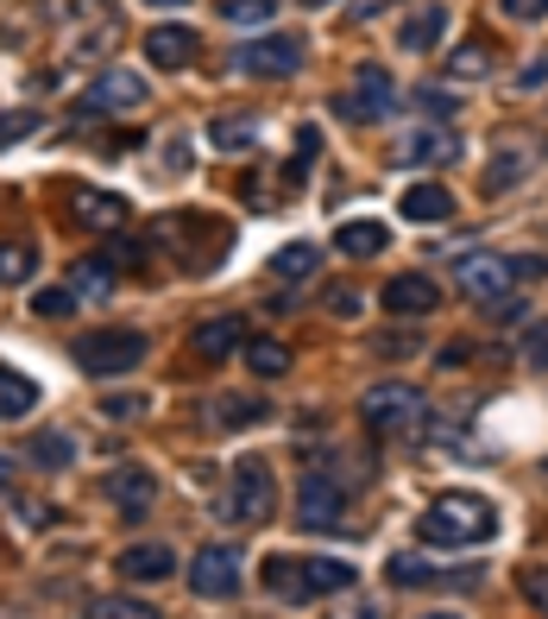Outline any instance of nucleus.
Segmentation results:
<instances>
[{"label":"nucleus","instance_id":"nucleus-43","mask_svg":"<svg viewBox=\"0 0 548 619\" xmlns=\"http://www.w3.org/2000/svg\"><path fill=\"white\" fill-rule=\"evenodd\" d=\"M499 7H504V13H511V20H524V26H529V20H543V13H548V0H499Z\"/></svg>","mask_w":548,"mask_h":619},{"label":"nucleus","instance_id":"nucleus-15","mask_svg":"<svg viewBox=\"0 0 548 619\" xmlns=\"http://www.w3.org/2000/svg\"><path fill=\"white\" fill-rule=\"evenodd\" d=\"M146 57L158 70H183L190 57H196V32L190 26H151L146 32Z\"/></svg>","mask_w":548,"mask_h":619},{"label":"nucleus","instance_id":"nucleus-9","mask_svg":"<svg viewBox=\"0 0 548 619\" xmlns=\"http://www.w3.org/2000/svg\"><path fill=\"white\" fill-rule=\"evenodd\" d=\"M536 153H543V146H536L529 133H504V139H499V158L486 165V196H504V190H517V183L536 171Z\"/></svg>","mask_w":548,"mask_h":619},{"label":"nucleus","instance_id":"nucleus-28","mask_svg":"<svg viewBox=\"0 0 548 619\" xmlns=\"http://www.w3.org/2000/svg\"><path fill=\"white\" fill-rule=\"evenodd\" d=\"M448 77L454 82H486V77H492V52H486L479 38H467L460 52H448Z\"/></svg>","mask_w":548,"mask_h":619},{"label":"nucleus","instance_id":"nucleus-47","mask_svg":"<svg viewBox=\"0 0 548 619\" xmlns=\"http://www.w3.org/2000/svg\"><path fill=\"white\" fill-rule=\"evenodd\" d=\"M7 481H13V462H7V455H0V487H7Z\"/></svg>","mask_w":548,"mask_h":619},{"label":"nucleus","instance_id":"nucleus-22","mask_svg":"<svg viewBox=\"0 0 548 619\" xmlns=\"http://www.w3.org/2000/svg\"><path fill=\"white\" fill-rule=\"evenodd\" d=\"M76 215H82V228L114 234V228H126V196H114V190H101V196H82V203H76Z\"/></svg>","mask_w":548,"mask_h":619},{"label":"nucleus","instance_id":"nucleus-39","mask_svg":"<svg viewBox=\"0 0 548 619\" xmlns=\"http://www.w3.org/2000/svg\"><path fill=\"white\" fill-rule=\"evenodd\" d=\"M524 594H529V607H536V614H548V569L543 563L524 569Z\"/></svg>","mask_w":548,"mask_h":619},{"label":"nucleus","instance_id":"nucleus-31","mask_svg":"<svg viewBox=\"0 0 548 619\" xmlns=\"http://www.w3.org/2000/svg\"><path fill=\"white\" fill-rule=\"evenodd\" d=\"M32 272H38V254H32L25 240H7V247H0V284H25Z\"/></svg>","mask_w":548,"mask_h":619},{"label":"nucleus","instance_id":"nucleus-49","mask_svg":"<svg viewBox=\"0 0 548 619\" xmlns=\"http://www.w3.org/2000/svg\"><path fill=\"white\" fill-rule=\"evenodd\" d=\"M297 7H328V0H297Z\"/></svg>","mask_w":548,"mask_h":619},{"label":"nucleus","instance_id":"nucleus-40","mask_svg":"<svg viewBox=\"0 0 548 619\" xmlns=\"http://www.w3.org/2000/svg\"><path fill=\"white\" fill-rule=\"evenodd\" d=\"M101 412L114 417V424H126V417H139V412H151L146 398H139V392H114V398H107V405H101Z\"/></svg>","mask_w":548,"mask_h":619},{"label":"nucleus","instance_id":"nucleus-12","mask_svg":"<svg viewBox=\"0 0 548 619\" xmlns=\"http://www.w3.org/2000/svg\"><path fill=\"white\" fill-rule=\"evenodd\" d=\"M101 493L121 506V518H146L151 513V499H158V487H151V474L139 462H121V468H107L101 474Z\"/></svg>","mask_w":548,"mask_h":619},{"label":"nucleus","instance_id":"nucleus-17","mask_svg":"<svg viewBox=\"0 0 548 619\" xmlns=\"http://www.w3.org/2000/svg\"><path fill=\"white\" fill-rule=\"evenodd\" d=\"M114 569H121L126 582H164V575H176V556L164 543H133V550H121Z\"/></svg>","mask_w":548,"mask_h":619},{"label":"nucleus","instance_id":"nucleus-13","mask_svg":"<svg viewBox=\"0 0 548 619\" xmlns=\"http://www.w3.org/2000/svg\"><path fill=\"white\" fill-rule=\"evenodd\" d=\"M247 316H208V323H196V336H190V354L196 361H227V354H240L247 348Z\"/></svg>","mask_w":548,"mask_h":619},{"label":"nucleus","instance_id":"nucleus-38","mask_svg":"<svg viewBox=\"0 0 548 619\" xmlns=\"http://www.w3.org/2000/svg\"><path fill=\"white\" fill-rule=\"evenodd\" d=\"M259 417H265V405H252V398H227V405H221V424H227V430H240V424H259Z\"/></svg>","mask_w":548,"mask_h":619},{"label":"nucleus","instance_id":"nucleus-11","mask_svg":"<svg viewBox=\"0 0 548 619\" xmlns=\"http://www.w3.org/2000/svg\"><path fill=\"white\" fill-rule=\"evenodd\" d=\"M82 108H89V114H133V108H146V77H133V70H101V77L82 89Z\"/></svg>","mask_w":548,"mask_h":619},{"label":"nucleus","instance_id":"nucleus-27","mask_svg":"<svg viewBox=\"0 0 548 619\" xmlns=\"http://www.w3.org/2000/svg\"><path fill=\"white\" fill-rule=\"evenodd\" d=\"M25 455H32V468H70L76 462V442L64 437V430H38V437L25 442Z\"/></svg>","mask_w":548,"mask_h":619},{"label":"nucleus","instance_id":"nucleus-19","mask_svg":"<svg viewBox=\"0 0 548 619\" xmlns=\"http://www.w3.org/2000/svg\"><path fill=\"white\" fill-rule=\"evenodd\" d=\"M403 222H448L454 215V196H448V183H410V190H403Z\"/></svg>","mask_w":548,"mask_h":619},{"label":"nucleus","instance_id":"nucleus-25","mask_svg":"<svg viewBox=\"0 0 548 619\" xmlns=\"http://www.w3.org/2000/svg\"><path fill=\"white\" fill-rule=\"evenodd\" d=\"M208 139H215L221 153H252V146H259V121H247V114H221V121H208Z\"/></svg>","mask_w":548,"mask_h":619},{"label":"nucleus","instance_id":"nucleus-33","mask_svg":"<svg viewBox=\"0 0 548 619\" xmlns=\"http://www.w3.org/2000/svg\"><path fill=\"white\" fill-rule=\"evenodd\" d=\"M272 272H277V279H309V272H316V247H309V240H297V247H277V254H272Z\"/></svg>","mask_w":548,"mask_h":619},{"label":"nucleus","instance_id":"nucleus-14","mask_svg":"<svg viewBox=\"0 0 548 619\" xmlns=\"http://www.w3.org/2000/svg\"><path fill=\"white\" fill-rule=\"evenodd\" d=\"M435 304H442V291H435V279H423V272H398V279L385 284V310H391V316L423 323Z\"/></svg>","mask_w":548,"mask_h":619},{"label":"nucleus","instance_id":"nucleus-21","mask_svg":"<svg viewBox=\"0 0 548 619\" xmlns=\"http://www.w3.org/2000/svg\"><path fill=\"white\" fill-rule=\"evenodd\" d=\"M353 575H359V569L341 563V556H302V588H309V600H316V594L353 588Z\"/></svg>","mask_w":548,"mask_h":619},{"label":"nucleus","instance_id":"nucleus-26","mask_svg":"<svg viewBox=\"0 0 548 619\" xmlns=\"http://www.w3.org/2000/svg\"><path fill=\"white\" fill-rule=\"evenodd\" d=\"M265 588L284 594V600H309V588H302V556H265Z\"/></svg>","mask_w":548,"mask_h":619},{"label":"nucleus","instance_id":"nucleus-7","mask_svg":"<svg viewBox=\"0 0 548 619\" xmlns=\"http://www.w3.org/2000/svg\"><path fill=\"white\" fill-rule=\"evenodd\" d=\"M240 77H259V82H284L302 70V38H252L247 52L233 57Z\"/></svg>","mask_w":548,"mask_h":619},{"label":"nucleus","instance_id":"nucleus-45","mask_svg":"<svg viewBox=\"0 0 548 619\" xmlns=\"http://www.w3.org/2000/svg\"><path fill=\"white\" fill-rule=\"evenodd\" d=\"M435 367H467V341H448V348L435 354Z\"/></svg>","mask_w":548,"mask_h":619},{"label":"nucleus","instance_id":"nucleus-48","mask_svg":"<svg viewBox=\"0 0 548 619\" xmlns=\"http://www.w3.org/2000/svg\"><path fill=\"white\" fill-rule=\"evenodd\" d=\"M146 7H183V0H146Z\"/></svg>","mask_w":548,"mask_h":619},{"label":"nucleus","instance_id":"nucleus-50","mask_svg":"<svg viewBox=\"0 0 548 619\" xmlns=\"http://www.w3.org/2000/svg\"><path fill=\"white\" fill-rule=\"evenodd\" d=\"M429 619H460V614H429Z\"/></svg>","mask_w":548,"mask_h":619},{"label":"nucleus","instance_id":"nucleus-41","mask_svg":"<svg viewBox=\"0 0 548 619\" xmlns=\"http://www.w3.org/2000/svg\"><path fill=\"white\" fill-rule=\"evenodd\" d=\"M524 361L529 367H548V323H536V329L524 336Z\"/></svg>","mask_w":548,"mask_h":619},{"label":"nucleus","instance_id":"nucleus-6","mask_svg":"<svg viewBox=\"0 0 548 619\" xmlns=\"http://www.w3.org/2000/svg\"><path fill=\"white\" fill-rule=\"evenodd\" d=\"M454 284H460L467 297H479V304H499V297H511L517 272H511V259H499V254H460L454 259Z\"/></svg>","mask_w":548,"mask_h":619},{"label":"nucleus","instance_id":"nucleus-4","mask_svg":"<svg viewBox=\"0 0 548 619\" xmlns=\"http://www.w3.org/2000/svg\"><path fill=\"white\" fill-rule=\"evenodd\" d=\"M272 513H277V481H272V462L247 455V462L233 468L227 493H221V518H233V525H265Z\"/></svg>","mask_w":548,"mask_h":619},{"label":"nucleus","instance_id":"nucleus-29","mask_svg":"<svg viewBox=\"0 0 548 619\" xmlns=\"http://www.w3.org/2000/svg\"><path fill=\"white\" fill-rule=\"evenodd\" d=\"M247 367L259 373V380H277V373L290 367V348H284V341H272V336H252L247 341Z\"/></svg>","mask_w":548,"mask_h":619},{"label":"nucleus","instance_id":"nucleus-16","mask_svg":"<svg viewBox=\"0 0 548 619\" xmlns=\"http://www.w3.org/2000/svg\"><path fill=\"white\" fill-rule=\"evenodd\" d=\"M442 26H448V7H410V20L398 26V45L410 57H423V52H435V38H442Z\"/></svg>","mask_w":548,"mask_h":619},{"label":"nucleus","instance_id":"nucleus-37","mask_svg":"<svg viewBox=\"0 0 548 619\" xmlns=\"http://www.w3.org/2000/svg\"><path fill=\"white\" fill-rule=\"evenodd\" d=\"M76 310V291H38L32 297V316H70Z\"/></svg>","mask_w":548,"mask_h":619},{"label":"nucleus","instance_id":"nucleus-44","mask_svg":"<svg viewBox=\"0 0 548 619\" xmlns=\"http://www.w3.org/2000/svg\"><path fill=\"white\" fill-rule=\"evenodd\" d=\"M511 272H517V279H543V272H548V259H536V254H517V259H511Z\"/></svg>","mask_w":548,"mask_h":619},{"label":"nucleus","instance_id":"nucleus-34","mask_svg":"<svg viewBox=\"0 0 548 619\" xmlns=\"http://www.w3.org/2000/svg\"><path fill=\"white\" fill-rule=\"evenodd\" d=\"M89 619H158V614L139 607V600H114V594H107V600H89Z\"/></svg>","mask_w":548,"mask_h":619},{"label":"nucleus","instance_id":"nucleus-10","mask_svg":"<svg viewBox=\"0 0 548 619\" xmlns=\"http://www.w3.org/2000/svg\"><path fill=\"white\" fill-rule=\"evenodd\" d=\"M190 588H196L202 600H227V594L240 588V550H227V543L196 550V563H190Z\"/></svg>","mask_w":548,"mask_h":619},{"label":"nucleus","instance_id":"nucleus-1","mask_svg":"<svg viewBox=\"0 0 548 619\" xmlns=\"http://www.w3.org/2000/svg\"><path fill=\"white\" fill-rule=\"evenodd\" d=\"M492 531H499V513H492V499H479V493H442V499L416 518V538L442 543V550L486 543Z\"/></svg>","mask_w":548,"mask_h":619},{"label":"nucleus","instance_id":"nucleus-46","mask_svg":"<svg viewBox=\"0 0 548 619\" xmlns=\"http://www.w3.org/2000/svg\"><path fill=\"white\" fill-rule=\"evenodd\" d=\"M378 7H391V0H359V7H353V20H373Z\"/></svg>","mask_w":548,"mask_h":619},{"label":"nucleus","instance_id":"nucleus-32","mask_svg":"<svg viewBox=\"0 0 548 619\" xmlns=\"http://www.w3.org/2000/svg\"><path fill=\"white\" fill-rule=\"evenodd\" d=\"M277 0H221V20L227 26H272Z\"/></svg>","mask_w":548,"mask_h":619},{"label":"nucleus","instance_id":"nucleus-20","mask_svg":"<svg viewBox=\"0 0 548 619\" xmlns=\"http://www.w3.org/2000/svg\"><path fill=\"white\" fill-rule=\"evenodd\" d=\"M391 247V228L385 222H341L334 228V254H347V259H373Z\"/></svg>","mask_w":548,"mask_h":619},{"label":"nucleus","instance_id":"nucleus-5","mask_svg":"<svg viewBox=\"0 0 548 619\" xmlns=\"http://www.w3.org/2000/svg\"><path fill=\"white\" fill-rule=\"evenodd\" d=\"M334 108L347 114L353 127H373V121H385V114L398 108V82H391V70H385V64H359Z\"/></svg>","mask_w":548,"mask_h":619},{"label":"nucleus","instance_id":"nucleus-3","mask_svg":"<svg viewBox=\"0 0 548 619\" xmlns=\"http://www.w3.org/2000/svg\"><path fill=\"white\" fill-rule=\"evenodd\" d=\"M359 417L378 437H403V430L423 424V392L410 386V380H378V386L359 392Z\"/></svg>","mask_w":548,"mask_h":619},{"label":"nucleus","instance_id":"nucleus-36","mask_svg":"<svg viewBox=\"0 0 548 619\" xmlns=\"http://www.w3.org/2000/svg\"><path fill=\"white\" fill-rule=\"evenodd\" d=\"M416 102H423V114H429V121H448L454 108H460V102L448 95V89H435V82H429V89H416Z\"/></svg>","mask_w":548,"mask_h":619},{"label":"nucleus","instance_id":"nucleus-2","mask_svg":"<svg viewBox=\"0 0 548 619\" xmlns=\"http://www.w3.org/2000/svg\"><path fill=\"white\" fill-rule=\"evenodd\" d=\"M146 329H95V336H82L70 348L76 367L82 373H95V380H121V373H133V367L146 361Z\"/></svg>","mask_w":548,"mask_h":619},{"label":"nucleus","instance_id":"nucleus-24","mask_svg":"<svg viewBox=\"0 0 548 619\" xmlns=\"http://www.w3.org/2000/svg\"><path fill=\"white\" fill-rule=\"evenodd\" d=\"M70 291H76V297H95V304H101V297H107V291H114V259H76V272H70Z\"/></svg>","mask_w":548,"mask_h":619},{"label":"nucleus","instance_id":"nucleus-30","mask_svg":"<svg viewBox=\"0 0 548 619\" xmlns=\"http://www.w3.org/2000/svg\"><path fill=\"white\" fill-rule=\"evenodd\" d=\"M391 588H435V582H448L435 563H423V556H391Z\"/></svg>","mask_w":548,"mask_h":619},{"label":"nucleus","instance_id":"nucleus-23","mask_svg":"<svg viewBox=\"0 0 548 619\" xmlns=\"http://www.w3.org/2000/svg\"><path fill=\"white\" fill-rule=\"evenodd\" d=\"M32 405H38V386H32L25 373H13V367H0V424L25 417Z\"/></svg>","mask_w":548,"mask_h":619},{"label":"nucleus","instance_id":"nucleus-18","mask_svg":"<svg viewBox=\"0 0 548 619\" xmlns=\"http://www.w3.org/2000/svg\"><path fill=\"white\" fill-rule=\"evenodd\" d=\"M460 153V139L448 127H429V133H403L398 139V165H442V158Z\"/></svg>","mask_w":548,"mask_h":619},{"label":"nucleus","instance_id":"nucleus-42","mask_svg":"<svg viewBox=\"0 0 548 619\" xmlns=\"http://www.w3.org/2000/svg\"><path fill=\"white\" fill-rule=\"evenodd\" d=\"M328 316H359V291L334 284V291H328Z\"/></svg>","mask_w":548,"mask_h":619},{"label":"nucleus","instance_id":"nucleus-8","mask_svg":"<svg viewBox=\"0 0 548 619\" xmlns=\"http://www.w3.org/2000/svg\"><path fill=\"white\" fill-rule=\"evenodd\" d=\"M341 513H347V493L334 487L322 468L302 474V487H297V518L302 525H309V531H341Z\"/></svg>","mask_w":548,"mask_h":619},{"label":"nucleus","instance_id":"nucleus-35","mask_svg":"<svg viewBox=\"0 0 548 619\" xmlns=\"http://www.w3.org/2000/svg\"><path fill=\"white\" fill-rule=\"evenodd\" d=\"M25 133H38V108H13V114H0V146H13Z\"/></svg>","mask_w":548,"mask_h":619}]
</instances>
